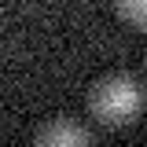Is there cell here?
Instances as JSON below:
<instances>
[{"label": "cell", "instance_id": "obj_1", "mask_svg": "<svg viewBox=\"0 0 147 147\" xmlns=\"http://www.w3.org/2000/svg\"><path fill=\"white\" fill-rule=\"evenodd\" d=\"M88 110L96 121L118 129L140 118L144 110V85L132 74H107L88 88Z\"/></svg>", "mask_w": 147, "mask_h": 147}, {"label": "cell", "instance_id": "obj_2", "mask_svg": "<svg viewBox=\"0 0 147 147\" xmlns=\"http://www.w3.org/2000/svg\"><path fill=\"white\" fill-rule=\"evenodd\" d=\"M33 144H40V147H70V144L88 147V144H96V132L70 121V118H52L48 125H40L33 132Z\"/></svg>", "mask_w": 147, "mask_h": 147}, {"label": "cell", "instance_id": "obj_3", "mask_svg": "<svg viewBox=\"0 0 147 147\" xmlns=\"http://www.w3.org/2000/svg\"><path fill=\"white\" fill-rule=\"evenodd\" d=\"M114 11L125 18L129 26L140 30V26L147 22V0H114Z\"/></svg>", "mask_w": 147, "mask_h": 147}]
</instances>
